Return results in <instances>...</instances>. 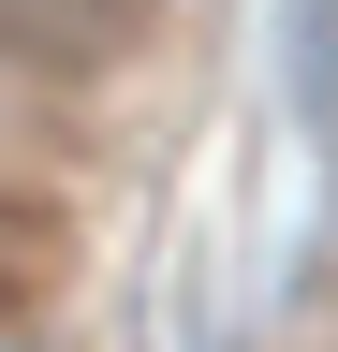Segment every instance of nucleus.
<instances>
[{
    "instance_id": "obj_1",
    "label": "nucleus",
    "mask_w": 338,
    "mask_h": 352,
    "mask_svg": "<svg viewBox=\"0 0 338 352\" xmlns=\"http://www.w3.org/2000/svg\"><path fill=\"white\" fill-rule=\"evenodd\" d=\"M162 30V0H0V59H30V74H118L133 44Z\"/></svg>"
},
{
    "instance_id": "obj_2",
    "label": "nucleus",
    "mask_w": 338,
    "mask_h": 352,
    "mask_svg": "<svg viewBox=\"0 0 338 352\" xmlns=\"http://www.w3.org/2000/svg\"><path fill=\"white\" fill-rule=\"evenodd\" d=\"M0 220H15V206H0ZM15 264H45V250H30V235H0V279H15Z\"/></svg>"
},
{
    "instance_id": "obj_3",
    "label": "nucleus",
    "mask_w": 338,
    "mask_h": 352,
    "mask_svg": "<svg viewBox=\"0 0 338 352\" xmlns=\"http://www.w3.org/2000/svg\"><path fill=\"white\" fill-rule=\"evenodd\" d=\"M0 352H45V338H0Z\"/></svg>"
}]
</instances>
